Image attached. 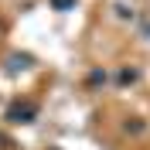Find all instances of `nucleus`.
<instances>
[]
</instances>
